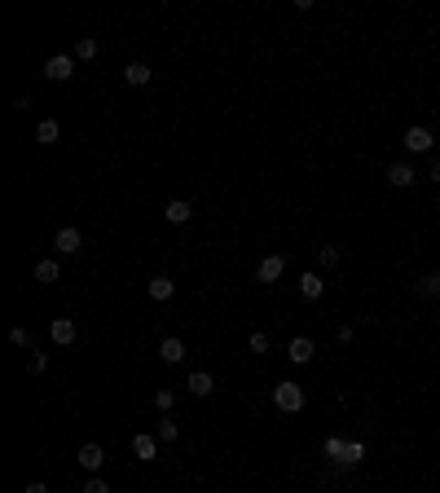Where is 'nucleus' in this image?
I'll return each mask as SVG.
<instances>
[{"mask_svg": "<svg viewBox=\"0 0 440 493\" xmlns=\"http://www.w3.org/2000/svg\"><path fill=\"white\" fill-rule=\"evenodd\" d=\"M273 405H278V410L282 414H300L304 410V388H300V383H278V388H273Z\"/></svg>", "mask_w": 440, "mask_h": 493, "instance_id": "1", "label": "nucleus"}, {"mask_svg": "<svg viewBox=\"0 0 440 493\" xmlns=\"http://www.w3.org/2000/svg\"><path fill=\"white\" fill-rule=\"evenodd\" d=\"M75 75V53H53L44 62V80H70Z\"/></svg>", "mask_w": 440, "mask_h": 493, "instance_id": "2", "label": "nucleus"}, {"mask_svg": "<svg viewBox=\"0 0 440 493\" xmlns=\"http://www.w3.org/2000/svg\"><path fill=\"white\" fill-rule=\"evenodd\" d=\"M53 247H57V251H62V256H75V251H79V247H84V234H79V230H75V225H62V230H57V234H53Z\"/></svg>", "mask_w": 440, "mask_h": 493, "instance_id": "3", "label": "nucleus"}, {"mask_svg": "<svg viewBox=\"0 0 440 493\" xmlns=\"http://www.w3.org/2000/svg\"><path fill=\"white\" fill-rule=\"evenodd\" d=\"M287 273V256H265L256 264V282H278Z\"/></svg>", "mask_w": 440, "mask_h": 493, "instance_id": "4", "label": "nucleus"}, {"mask_svg": "<svg viewBox=\"0 0 440 493\" xmlns=\"http://www.w3.org/2000/svg\"><path fill=\"white\" fill-rule=\"evenodd\" d=\"M75 463L79 467H84V472H93V476H97L102 472V463H106V449H102V445H79V454H75Z\"/></svg>", "mask_w": 440, "mask_h": 493, "instance_id": "5", "label": "nucleus"}, {"mask_svg": "<svg viewBox=\"0 0 440 493\" xmlns=\"http://www.w3.org/2000/svg\"><path fill=\"white\" fill-rule=\"evenodd\" d=\"M401 146H405L410 154H427L436 146V137H432V128H410L405 132V141H401Z\"/></svg>", "mask_w": 440, "mask_h": 493, "instance_id": "6", "label": "nucleus"}, {"mask_svg": "<svg viewBox=\"0 0 440 493\" xmlns=\"http://www.w3.org/2000/svg\"><path fill=\"white\" fill-rule=\"evenodd\" d=\"M75 335H79V331H75V322H70V317H53V322H49V339H53V344L66 348V344H75Z\"/></svg>", "mask_w": 440, "mask_h": 493, "instance_id": "7", "label": "nucleus"}, {"mask_svg": "<svg viewBox=\"0 0 440 493\" xmlns=\"http://www.w3.org/2000/svg\"><path fill=\"white\" fill-rule=\"evenodd\" d=\"M414 176H419V172H414L410 163H392V167H388V185H396V189H410Z\"/></svg>", "mask_w": 440, "mask_h": 493, "instance_id": "8", "label": "nucleus"}, {"mask_svg": "<svg viewBox=\"0 0 440 493\" xmlns=\"http://www.w3.org/2000/svg\"><path fill=\"white\" fill-rule=\"evenodd\" d=\"M133 454L141 463H154L159 458V436H133Z\"/></svg>", "mask_w": 440, "mask_h": 493, "instance_id": "9", "label": "nucleus"}, {"mask_svg": "<svg viewBox=\"0 0 440 493\" xmlns=\"http://www.w3.org/2000/svg\"><path fill=\"white\" fill-rule=\"evenodd\" d=\"M159 357H163V362H168V366H176V362H185V344L176 339V335H168V339L159 344Z\"/></svg>", "mask_w": 440, "mask_h": 493, "instance_id": "10", "label": "nucleus"}, {"mask_svg": "<svg viewBox=\"0 0 440 493\" xmlns=\"http://www.w3.org/2000/svg\"><path fill=\"white\" fill-rule=\"evenodd\" d=\"M313 353H317V348H313V339H304V335H300V339H291V362L295 366H308V362H313Z\"/></svg>", "mask_w": 440, "mask_h": 493, "instance_id": "11", "label": "nucleus"}, {"mask_svg": "<svg viewBox=\"0 0 440 493\" xmlns=\"http://www.w3.org/2000/svg\"><path fill=\"white\" fill-rule=\"evenodd\" d=\"M185 388L194 392V396H211V392H216V379H211L207 370H194V375H189V383H185Z\"/></svg>", "mask_w": 440, "mask_h": 493, "instance_id": "12", "label": "nucleus"}, {"mask_svg": "<svg viewBox=\"0 0 440 493\" xmlns=\"http://www.w3.org/2000/svg\"><path fill=\"white\" fill-rule=\"evenodd\" d=\"M124 84H128V89L150 84V66H146V62H128V66H124Z\"/></svg>", "mask_w": 440, "mask_h": 493, "instance_id": "13", "label": "nucleus"}, {"mask_svg": "<svg viewBox=\"0 0 440 493\" xmlns=\"http://www.w3.org/2000/svg\"><path fill=\"white\" fill-rule=\"evenodd\" d=\"M146 291H150L154 304H163V299H172V295H176V282H172V278H150Z\"/></svg>", "mask_w": 440, "mask_h": 493, "instance_id": "14", "label": "nucleus"}, {"mask_svg": "<svg viewBox=\"0 0 440 493\" xmlns=\"http://www.w3.org/2000/svg\"><path fill=\"white\" fill-rule=\"evenodd\" d=\"M163 216H168V225H185L189 216H194V207H189L185 198H172L168 207H163Z\"/></svg>", "mask_w": 440, "mask_h": 493, "instance_id": "15", "label": "nucleus"}, {"mask_svg": "<svg viewBox=\"0 0 440 493\" xmlns=\"http://www.w3.org/2000/svg\"><path fill=\"white\" fill-rule=\"evenodd\" d=\"M322 291H326V282L317 278V273H304V278H300V295L304 299H322Z\"/></svg>", "mask_w": 440, "mask_h": 493, "instance_id": "16", "label": "nucleus"}, {"mask_svg": "<svg viewBox=\"0 0 440 493\" xmlns=\"http://www.w3.org/2000/svg\"><path fill=\"white\" fill-rule=\"evenodd\" d=\"M57 137H62V128H57V119H40V128H35V141H40V146H53Z\"/></svg>", "mask_w": 440, "mask_h": 493, "instance_id": "17", "label": "nucleus"}, {"mask_svg": "<svg viewBox=\"0 0 440 493\" xmlns=\"http://www.w3.org/2000/svg\"><path fill=\"white\" fill-rule=\"evenodd\" d=\"M57 278H62L57 260H40V264H35V282H40V286H49V282H57Z\"/></svg>", "mask_w": 440, "mask_h": 493, "instance_id": "18", "label": "nucleus"}, {"mask_svg": "<svg viewBox=\"0 0 440 493\" xmlns=\"http://www.w3.org/2000/svg\"><path fill=\"white\" fill-rule=\"evenodd\" d=\"M93 57H97V40H93V35H79L75 40V62H93Z\"/></svg>", "mask_w": 440, "mask_h": 493, "instance_id": "19", "label": "nucleus"}, {"mask_svg": "<svg viewBox=\"0 0 440 493\" xmlns=\"http://www.w3.org/2000/svg\"><path fill=\"white\" fill-rule=\"evenodd\" d=\"M361 458H365V445H361V440H348V445H343V458H339L343 467H356Z\"/></svg>", "mask_w": 440, "mask_h": 493, "instance_id": "20", "label": "nucleus"}, {"mask_svg": "<svg viewBox=\"0 0 440 493\" xmlns=\"http://www.w3.org/2000/svg\"><path fill=\"white\" fill-rule=\"evenodd\" d=\"M172 405H176V392H172V388H159V392H154V410L172 414Z\"/></svg>", "mask_w": 440, "mask_h": 493, "instance_id": "21", "label": "nucleus"}, {"mask_svg": "<svg viewBox=\"0 0 440 493\" xmlns=\"http://www.w3.org/2000/svg\"><path fill=\"white\" fill-rule=\"evenodd\" d=\"M154 436H159L163 445H172L176 436H181V427H176V423H172V418H168V414H163V423H159V431H154Z\"/></svg>", "mask_w": 440, "mask_h": 493, "instance_id": "22", "label": "nucleus"}, {"mask_svg": "<svg viewBox=\"0 0 440 493\" xmlns=\"http://www.w3.org/2000/svg\"><path fill=\"white\" fill-rule=\"evenodd\" d=\"M419 295H440V273H423V278H419Z\"/></svg>", "mask_w": 440, "mask_h": 493, "instance_id": "23", "label": "nucleus"}, {"mask_svg": "<svg viewBox=\"0 0 440 493\" xmlns=\"http://www.w3.org/2000/svg\"><path fill=\"white\" fill-rule=\"evenodd\" d=\"M317 260H322V269H335V264H339V247H322Z\"/></svg>", "mask_w": 440, "mask_h": 493, "instance_id": "24", "label": "nucleus"}, {"mask_svg": "<svg viewBox=\"0 0 440 493\" xmlns=\"http://www.w3.org/2000/svg\"><path fill=\"white\" fill-rule=\"evenodd\" d=\"M343 445H348V440H339V436H326V458H343Z\"/></svg>", "mask_w": 440, "mask_h": 493, "instance_id": "25", "label": "nucleus"}, {"mask_svg": "<svg viewBox=\"0 0 440 493\" xmlns=\"http://www.w3.org/2000/svg\"><path fill=\"white\" fill-rule=\"evenodd\" d=\"M247 344H251V353H269V335L265 331H251V339H247Z\"/></svg>", "mask_w": 440, "mask_h": 493, "instance_id": "26", "label": "nucleus"}, {"mask_svg": "<svg viewBox=\"0 0 440 493\" xmlns=\"http://www.w3.org/2000/svg\"><path fill=\"white\" fill-rule=\"evenodd\" d=\"M44 370H49V357H44V353H31V375H44Z\"/></svg>", "mask_w": 440, "mask_h": 493, "instance_id": "27", "label": "nucleus"}, {"mask_svg": "<svg viewBox=\"0 0 440 493\" xmlns=\"http://www.w3.org/2000/svg\"><path fill=\"white\" fill-rule=\"evenodd\" d=\"M9 339H14L18 348H31V335H27V331H22V326H14V331H9Z\"/></svg>", "mask_w": 440, "mask_h": 493, "instance_id": "28", "label": "nucleus"}, {"mask_svg": "<svg viewBox=\"0 0 440 493\" xmlns=\"http://www.w3.org/2000/svg\"><path fill=\"white\" fill-rule=\"evenodd\" d=\"M84 493H111V485H106V480H102V476H93V480H88V485H84Z\"/></svg>", "mask_w": 440, "mask_h": 493, "instance_id": "29", "label": "nucleus"}, {"mask_svg": "<svg viewBox=\"0 0 440 493\" xmlns=\"http://www.w3.org/2000/svg\"><path fill=\"white\" fill-rule=\"evenodd\" d=\"M27 493H49V485H44V480H31V485H27Z\"/></svg>", "mask_w": 440, "mask_h": 493, "instance_id": "30", "label": "nucleus"}, {"mask_svg": "<svg viewBox=\"0 0 440 493\" xmlns=\"http://www.w3.org/2000/svg\"><path fill=\"white\" fill-rule=\"evenodd\" d=\"M432 181H440V159H436V163H432Z\"/></svg>", "mask_w": 440, "mask_h": 493, "instance_id": "31", "label": "nucleus"}]
</instances>
